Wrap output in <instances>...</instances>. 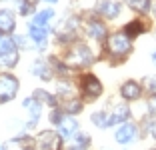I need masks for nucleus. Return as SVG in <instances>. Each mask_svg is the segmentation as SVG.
Returning a JSON list of instances; mask_svg holds the SVG:
<instances>
[{
  "label": "nucleus",
  "mask_w": 156,
  "mask_h": 150,
  "mask_svg": "<svg viewBox=\"0 0 156 150\" xmlns=\"http://www.w3.org/2000/svg\"><path fill=\"white\" fill-rule=\"evenodd\" d=\"M46 34H48V28H40V26H32L30 24V38L40 48H44V44H46Z\"/></svg>",
  "instance_id": "nucleus-14"
},
{
  "label": "nucleus",
  "mask_w": 156,
  "mask_h": 150,
  "mask_svg": "<svg viewBox=\"0 0 156 150\" xmlns=\"http://www.w3.org/2000/svg\"><path fill=\"white\" fill-rule=\"evenodd\" d=\"M82 92H84L86 98H98V96L102 94L100 80H98L96 76H92V74L84 76V80H82Z\"/></svg>",
  "instance_id": "nucleus-5"
},
{
  "label": "nucleus",
  "mask_w": 156,
  "mask_h": 150,
  "mask_svg": "<svg viewBox=\"0 0 156 150\" xmlns=\"http://www.w3.org/2000/svg\"><path fill=\"white\" fill-rule=\"evenodd\" d=\"M90 120L96 124V126H100V128H106V126H108V114L102 112V110H100V112H94L90 116Z\"/></svg>",
  "instance_id": "nucleus-23"
},
{
  "label": "nucleus",
  "mask_w": 156,
  "mask_h": 150,
  "mask_svg": "<svg viewBox=\"0 0 156 150\" xmlns=\"http://www.w3.org/2000/svg\"><path fill=\"white\" fill-rule=\"evenodd\" d=\"M60 142H62V138H60L58 134L46 130V132H42L40 136H38L36 148L38 150H60Z\"/></svg>",
  "instance_id": "nucleus-4"
},
{
  "label": "nucleus",
  "mask_w": 156,
  "mask_h": 150,
  "mask_svg": "<svg viewBox=\"0 0 156 150\" xmlns=\"http://www.w3.org/2000/svg\"><path fill=\"white\" fill-rule=\"evenodd\" d=\"M34 100H36V102H46V104H50V106L56 104L54 96L48 94V92H44V90H36L34 92Z\"/></svg>",
  "instance_id": "nucleus-22"
},
{
  "label": "nucleus",
  "mask_w": 156,
  "mask_h": 150,
  "mask_svg": "<svg viewBox=\"0 0 156 150\" xmlns=\"http://www.w3.org/2000/svg\"><path fill=\"white\" fill-rule=\"evenodd\" d=\"M148 110H150L152 114H156V94L152 96L150 100H148Z\"/></svg>",
  "instance_id": "nucleus-26"
},
{
  "label": "nucleus",
  "mask_w": 156,
  "mask_h": 150,
  "mask_svg": "<svg viewBox=\"0 0 156 150\" xmlns=\"http://www.w3.org/2000/svg\"><path fill=\"white\" fill-rule=\"evenodd\" d=\"M132 44H130V38L124 34V32H118V34H112L108 38V50L112 54H128Z\"/></svg>",
  "instance_id": "nucleus-2"
},
{
  "label": "nucleus",
  "mask_w": 156,
  "mask_h": 150,
  "mask_svg": "<svg viewBox=\"0 0 156 150\" xmlns=\"http://www.w3.org/2000/svg\"><path fill=\"white\" fill-rule=\"evenodd\" d=\"M126 4H128L130 8H134L136 12H146V10L150 8V2H148V0H126Z\"/></svg>",
  "instance_id": "nucleus-21"
},
{
  "label": "nucleus",
  "mask_w": 156,
  "mask_h": 150,
  "mask_svg": "<svg viewBox=\"0 0 156 150\" xmlns=\"http://www.w3.org/2000/svg\"><path fill=\"white\" fill-rule=\"evenodd\" d=\"M150 128H152V136H156V124H152Z\"/></svg>",
  "instance_id": "nucleus-27"
},
{
  "label": "nucleus",
  "mask_w": 156,
  "mask_h": 150,
  "mask_svg": "<svg viewBox=\"0 0 156 150\" xmlns=\"http://www.w3.org/2000/svg\"><path fill=\"white\" fill-rule=\"evenodd\" d=\"M0 150H6V148H4V146H0Z\"/></svg>",
  "instance_id": "nucleus-31"
},
{
  "label": "nucleus",
  "mask_w": 156,
  "mask_h": 150,
  "mask_svg": "<svg viewBox=\"0 0 156 150\" xmlns=\"http://www.w3.org/2000/svg\"><path fill=\"white\" fill-rule=\"evenodd\" d=\"M78 130V122L74 118H62L58 122V136L60 138H70Z\"/></svg>",
  "instance_id": "nucleus-7"
},
{
  "label": "nucleus",
  "mask_w": 156,
  "mask_h": 150,
  "mask_svg": "<svg viewBox=\"0 0 156 150\" xmlns=\"http://www.w3.org/2000/svg\"><path fill=\"white\" fill-rule=\"evenodd\" d=\"M152 14H154V18H156V4L152 6Z\"/></svg>",
  "instance_id": "nucleus-28"
},
{
  "label": "nucleus",
  "mask_w": 156,
  "mask_h": 150,
  "mask_svg": "<svg viewBox=\"0 0 156 150\" xmlns=\"http://www.w3.org/2000/svg\"><path fill=\"white\" fill-rule=\"evenodd\" d=\"M80 108H82V104H80L78 100H74V98L66 100L64 104H62V110H64L66 114H76V112H80Z\"/></svg>",
  "instance_id": "nucleus-20"
},
{
  "label": "nucleus",
  "mask_w": 156,
  "mask_h": 150,
  "mask_svg": "<svg viewBox=\"0 0 156 150\" xmlns=\"http://www.w3.org/2000/svg\"><path fill=\"white\" fill-rule=\"evenodd\" d=\"M86 146H88V136H86V134H82V132H78L76 140H74L66 150H86Z\"/></svg>",
  "instance_id": "nucleus-19"
},
{
  "label": "nucleus",
  "mask_w": 156,
  "mask_h": 150,
  "mask_svg": "<svg viewBox=\"0 0 156 150\" xmlns=\"http://www.w3.org/2000/svg\"><path fill=\"white\" fill-rule=\"evenodd\" d=\"M90 60H92V52L86 44H78L66 56V64H70V66H82V64H88Z\"/></svg>",
  "instance_id": "nucleus-3"
},
{
  "label": "nucleus",
  "mask_w": 156,
  "mask_h": 150,
  "mask_svg": "<svg viewBox=\"0 0 156 150\" xmlns=\"http://www.w3.org/2000/svg\"><path fill=\"white\" fill-rule=\"evenodd\" d=\"M18 90V80L10 74H0V104L14 98Z\"/></svg>",
  "instance_id": "nucleus-1"
},
{
  "label": "nucleus",
  "mask_w": 156,
  "mask_h": 150,
  "mask_svg": "<svg viewBox=\"0 0 156 150\" xmlns=\"http://www.w3.org/2000/svg\"><path fill=\"white\" fill-rule=\"evenodd\" d=\"M46 2H56V0H46Z\"/></svg>",
  "instance_id": "nucleus-30"
},
{
  "label": "nucleus",
  "mask_w": 156,
  "mask_h": 150,
  "mask_svg": "<svg viewBox=\"0 0 156 150\" xmlns=\"http://www.w3.org/2000/svg\"><path fill=\"white\" fill-rule=\"evenodd\" d=\"M152 60H154V64H156V52H154V54H152Z\"/></svg>",
  "instance_id": "nucleus-29"
},
{
  "label": "nucleus",
  "mask_w": 156,
  "mask_h": 150,
  "mask_svg": "<svg viewBox=\"0 0 156 150\" xmlns=\"http://www.w3.org/2000/svg\"><path fill=\"white\" fill-rule=\"evenodd\" d=\"M24 108L30 110V122H28V126H34V124L38 122V116H40V104H38L34 98H26L24 100Z\"/></svg>",
  "instance_id": "nucleus-13"
},
{
  "label": "nucleus",
  "mask_w": 156,
  "mask_h": 150,
  "mask_svg": "<svg viewBox=\"0 0 156 150\" xmlns=\"http://www.w3.org/2000/svg\"><path fill=\"white\" fill-rule=\"evenodd\" d=\"M134 138H136V126L130 122L122 124V126L116 130V140L120 142V144H128V142H132Z\"/></svg>",
  "instance_id": "nucleus-6"
},
{
  "label": "nucleus",
  "mask_w": 156,
  "mask_h": 150,
  "mask_svg": "<svg viewBox=\"0 0 156 150\" xmlns=\"http://www.w3.org/2000/svg\"><path fill=\"white\" fill-rule=\"evenodd\" d=\"M54 16V10H42V12H38L36 16H34L32 20V26H40V28H46V24H48V20Z\"/></svg>",
  "instance_id": "nucleus-15"
},
{
  "label": "nucleus",
  "mask_w": 156,
  "mask_h": 150,
  "mask_svg": "<svg viewBox=\"0 0 156 150\" xmlns=\"http://www.w3.org/2000/svg\"><path fill=\"white\" fill-rule=\"evenodd\" d=\"M98 12H100L102 16H106V18H116L120 14V4L118 2L104 0V2H100V6H98Z\"/></svg>",
  "instance_id": "nucleus-10"
},
{
  "label": "nucleus",
  "mask_w": 156,
  "mask_h": 150,
  "mask_svg": "<svg viewBox=\"0 0 156 150\" xmlns=\"http://www.w3.org/2000/svg\"><path fill=\"white\" fill-rule=\"evenodd\" d=\"M86 30H88V34H90L92 38H96V40H100V38L106 36V26L102 22H98V20H90Z\"/></svg>",
  "instance_id": "nucleus-12"
},
{
  "label": "nucleus",
  "mask_w": 156,
  "mask_h": 150,
  "mask_svg": "<svg viewBox=\"0 0 156 150\" xmlns=\"http://www.w3.org/2000/svg\"><path fill=\"white\" fill-rule=\"evenodd\" d=\"M16 62H18V52H16V48L0 56V66H4V68H12Z\"/></svg>",
  "instance_id": "nucleus-17"
},
{
  "label": "nucleus",
  "mask_w": 156,
  "mask_h": 150,
  "mask_svg": "<svg viewBox=\"0 0 156 150\" xmlns=\"http://www.w3.org/2000/svg\"><path fill=\"white\" fill-rule=\"evenodd\" d=\"M128 116H130L128 106H124V104L116 106V108L112 110V114H108V126H110V124H118V122H126Z\"/></svg>",
  "instance_id": "nucleus-9"
},
{
  "label": "nucleus",
  "mask_w": 156,
  "mask_h": 150,
  "mask_svg": "<svg viewBox=\"0 0 156 150\" xmlns=\"http://www.w3.org/2000/svg\"><path fill=\"white\" fill-rule=\"evenodd\" d=\"M142 22L140 20H134V22H130V24H126V28H124V34L128 38H136L138 34H142Z\"/></svg>",
  "instance_id": "nucleus-18"
},
{
  "label": "nucleus",
  "mask_w": 156,
  "mask_h": 150,
  "mask_svg": "<svg viewBox=\"0 0 156 150\" xmlns=\"http://www.w3.org/2000/svg\"><path fill=\"white\" fill-rule=\"evenodd\" d=\"M144 86H146L150 92L156 94V76H146V78H144Z\"/></svg>",
  "instance_id": "nucleus-25"
},
{
  "label": "nucleus",
  "mask_w": 156,
  "mask_h": 150,
  "mask_svg": "<svg viewBox=\"0 0 156 150\" xmlns=\"http://www.w3.org/2000/svg\"><path fill=\"white\" fill-rule=\"evenodd\" d=\"M14 24H16L14 14L10 12V10H0V32H4V34L12 32L14 30Z\"/></svg>",
  "instance_id": "nucleus-11"
},
{
  "label": "nucleus",
  "mask_w": 156,
  "mask_h": 150,
  "mask_svg": "<svg viewBox=\"0 0 156 150\" xmlns=\"http://www.w3.org/2000/svg\"><path fill=\"white\" fill-rule=\"evenodd\" d=\"M32 72L36 74V76H40L42 80H50V78H52V70L48 68L42 60H36V64L32 66Z\"/></svg>",
  "instance_id": "nucleus-16"
},
{
  "label": "nucleus",
  "mask_w": 156,
  "mask_h": 150,
  "mask_svg": "<svg viewBox=\"0 0 156 150\" xmlns=\"http://www.w3.org/2000/svg\"><path fill=\"white\" fill-rule=\"evenodd\" d=\"M10 50H14V42L10 38H2V42H0V56L10 52Z\"/></svg>",
  "instance_id": "nucleus-24"
},
{
  "label": "nucleus",
  "mask_w": 156,
  "mask_h": 150,
  "mask_svg": "<svg viewBox=\"0 0 156 150\" xmlns=\"http://www.w3.org/2000/svg\"><path fill=\"white\" fill-rule=\"evenodd\" d=\"M120 92H122V96L126 100H136L138 96H140V92H142V88H140V84L134 80H126L122 84V88H120Z\"/></svg>",
  "instance_id": "nucleus-8"
},
{
  "label": "nucleus",
  "mask_w": 156,
  "mask_h": 150,
  "mask_svg": "<svg viewBox=\"0 0 156 150\" xmlns=\"http://www.w3.org/2000/svg\"><path fill=\"white\" fill-rule=\"evenodd\" d=\"M0 42H2V36H0Z\"/></svg>",
  "instance_id": "nucleus-32"
},
{
  "label": "nucleus",
  "mask_w": 156,
  "mask_h": 150,
  "mask_svg": "<svg viewBox=\"0 0 156 150\" xmlns=\"http://www.w3.org/2000/svg\"><path fill=\"white\" fill-rule=\"evenodd\" d=\"M154 150H156V148H154Z\"/></svg>",
  "instance_id": "nucleus-33"
}]
</instances>
